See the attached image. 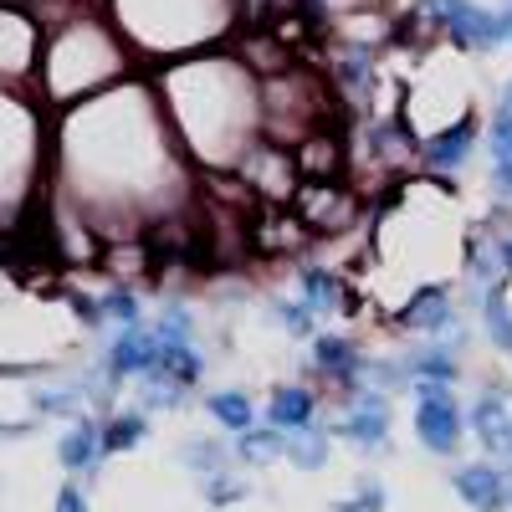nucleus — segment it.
Segmentation results:
<instances>
[{"mask_svg": "<svg viewBox=\"0 0 512 512\" xmlns=\"http://www.w3.org/2000/svg\"><path fill=\"white\" fill-rule=\"evenodd\" d=\"M205 410L216 415L221 431H236V436H246L251 425H256V405H251L246 390H216V395H205Z\"/></svg>", "mask_w": 512, "mask_h": 512, "instance_id": "nucleus-13", "label": "nucleus"}, {"mask_svg": "<svg viewBox=\"0 0 512 512\" xmlns=\"http://www.w3.org/2000/svg\"><path fill=\"white\" fill-rule=\"evenodd\" d=\"M415 441L436 456H456L461 451V405L451 395V384H415Z\"/></svg>", "mask_w": 512, "mask_h": 512, "instance_id": "nucleus-1", "label": "nucleus"}, {"mask_svg": "<svg viewBox=\"0 0 512 512\" xmlns=\"http://www.w3.org/2000/svg\"><path fill=\"white\" fill-rule=\"evenodd\" d=\"M420 11L436 26H446L451 41H461V47H472V52H487V47H502L507 41L502 16L482 11L477 0H420Z\"/></svg>", "mask_w": 512, "mask_h": 512, "instance_id": "nucleus-2", "label": "nucleus"}, {"mask_svg": "<svg viewBox=\"0 0 512 512\" xmlns=\"http://www.w3.org/2000/svg\"><path fill=\"white\" fill-rule=\"evenodd\" d=\"M472 149H477V123L461 118V123L446 128V134L425 139V144H420V159L431 164V169H461L466 159H472Z\"/></svg>", "mask_w": 512, "mask_h": 512, "instance_id": "nucleus-9", "label": "nucleus"}, {"mask_svg": "<svg viewBox=\"0 0 512 512\" xmlns=\"http://www.w3.org/2000/svg\"><path fill=\"white\" fill-rule=\"evenodd\" d=\"M354 502L364 507V512H384V502H390V492H384L374 477H359V492H354Z\"/></svg>", "mask_w": 512, "mask_h": 512, "instance_id": "nucleus-24", "label": "nucleus"}, {"mask_svg": "<svg viewBox=\"0 0 512 512\" xmlns=\"http://www.w3.org/2000/svg\"><path fill=\"white\" fill-rule=\"evenodd\" d=\"M507 477H512V472H507Z\"/></svg>", "mask_w": 512, "mask_h": 512, "instance_id": "nucleus-31", "label": "nucleus"}, {"mask_svg": "<svg viewBox=\"0 0 512 512\" xmlns=\"http://www.w3.org/2000/svg\"><path fill=\"white\" fill-rule=\"evenodd\" d=\"M103 313H108L118 328H139V323H144V308H139L134 292H108V297H103Z\"/></svg>", "mask_w": 512, "mask_h": 512, "instance_id": "nucleus-21", "label": "nucleus"}, {"mask_svg": "<svg viewBox=\"0 0 512 512\" xmlns=\"http://www.w3.org/2000/svg\"><path fill=\"white\" fill-rule=\"evenodd\" d=\"M297 292H303V303L313 313H338L344 308V282H338V272H328V267H303L297 272Z\"/></svg>", "mask_w": 512, "mask_h": 512, "instance_id": "nucleus-12", "label": "nucleus"}, {"mask_svg": "<svg viewBox=\"0 0 512 512\" xmlns=\"http://www.w3.org/2000/svg\"><path fill=\"white\" fill-rule=\"evenodd\" d=\"M400 323H405V328H415V333H451V328H456L451 292H446V287H420V292L410 297V303H405Z\"/></svg>", "mask_w": 512, "mask_h": 512, "instance_id": "nucleus-8", "label": "nucleus"}, {"mask_svg": "<svg viewBox=\"0 0 512 512\" xmlns=\"http://www.w3.org/2000/svg\"><path fill=\"white\" fill-rule=\"evenodd\" d=\"M287 461L297 466V472H323V466H328V431L308 425V431L287 436Z\"/></svg>", "mask_w": 512, "mask_h": 512, "instance_id": "nucleus-16", "label": "nucleus"}, {"mask_svg": "<svg viewBox=\"0 0 512 512\" xmlns=\"http://www.w3.org/2000/svg\"><path fill=\"white\" fill-rule=\"evenodd\" d=\"M272 308H277V323H282L292 338H308V333H313V308L303 303V297H277Z\"/></svg>", "mask_w": 512, "mask_h": 512, "instance_id": "nucleus-19", "label": "nucleus"}, {"mask_svg": "<svg viewBox=\"0 0 512 512\" xmlns=\"http://www.w3.org/2000/svg\"><path fill=\"white\" fill-rule=\"evenodd\" d=\"M328 512H364V507H359V502H354V497H344V502H333V507H328Z\"/></svg>", "mask_w": 512, "mask_h": 512, "instance_id": "nucleus-29", "label": "nucleus"}, {"mask_svg": "<svg viewBox=\"0 0 512 512\" xmlns=\"http://www.w3.org/2000/svg\"><path fill=\"white\" fill-rule=\"evenodd\" d=\"M472 431L477 441L492 451V456H512V410L497 400V395H482L472 405Z\"/></svg>", "mask_w": 512, "mask_h": 512, "instance_id": "nucleus-10", "label": "nucleus"}, {"mask_svg": "<svg viewBox=\"0 0 512 512\" xmlns=\"http://www.w3.org/2000/svg\"><path fill=\"white\" fill-rule=\"evenodd\" d=\"M497 267H502V272L512 277V231H507V236L497 241Z\"/></svg>", "mask_w": 512, "mask_h": 512, "instance_id": "nucleus-28", "label": "nucleus"}, {"mask_svg": "<svg viewBox=\"0 0 512 512\" xmlns=\"http://www.w3.org/2000/svg\"><path fill=\"white\" fill-rule=\"evenodd\" d=\"M318 420V395L308 390V384H282V390H272L267 400V425L282 436H297L308 431V425Z\"/></svg>", "mask_w": 512, "mask_h": 512, "instance_id": "nucleus-7", "label": "nucleus"}, {"mask_svg": "<svg viewBox=\"0 0 512 512\" xmlns=\"http://www.w3.org/2000/svg\"><path fill=\"white\" fill-rule=\"evenodd\" d=\"M482 328H487V338H492V349L512 359V303H507V292H502L497 282L482 292Z\"/></svg>", "mask_w": 512, "mask_h": 512, "instance_id": "nucleus-14", "label": "nucleus"}, {"mask_svg": "<svg viewBox=\"0 0 512 512\" xmlns=\"http://www.w3.org/2000/svg\"><path fill=\"white\" fill-rule=\"evenodd\" d=\"M410 369H415V384H451L461 374V359L451 344H425L410 354Z\"/></svg>", "mask_w": 512, "mask_h": 512, "instance_id": "nucleus-15", "label": "nucleus"}, {"mask_svg": "<svg viewBox=\"0 0 512 512\" xmlns=\"http://www.w3.org/2000/svg\"><path fill=\"white\" fill-rule=\"evenodd\" d=\"M338 72H344V82H354V88H359V82H369V57L364 52H349L344 62H338Z\"/></svg>", "mask_w": 512, "mask_h": 512, "instance_id": "nucleus-25", "label": "nucleus"}, {"mask_svg": "<svg viewBox=\"0 0 512 512\" xmlns=\"http://www.w3.org/2000/svg\"><path fill=\"white\" fill-rule=\"evenodd\" d=\"M57 512H88V497H82L77 487H62L57 492Z\"/></svg>", "mask_w": 512, "mask_h": 512, "instance_id": "nucleus-27", "label": "nucleus"}, {"mask_svg": "<svg viewBox=\"0 0 512 512\" xmlns=\"http://www.w3.org/2000/svg\"><path fill=\"white\" fill-rule=\"evenodd\" d=\"M149 436V415L144 410H123L103 425V451H134Z\"/></svg>", "mask_w": 512, "mask_h": 512, "instance_id": "nucleus-18", "label": "nucleus"}, {"mask_svg": "<svg viewBox=\"0 0 512 512\" xmlns=\"http://www.w3.org/2000/svg\"><path fill=\"white\" fill-rule=\"evenodd\" d=\"M313 364H318V374H328V379H338L349 395H359L364 390V354H359V344L354 338H338V333H323L318 344H313Z\"/></svg>", "mask_w": 512, "mask_h": 512, "instance_id": "nucleus-6", "label": "nucleus"}, {"mask_svg": "<svg viewBox=\"0 0 512 512\" xmlns=\"http://www.w3.org/2000/svg\"><path fill=\"white\" fill-rule=\"evenodd\" d=\"M205 497L216 502V507H221V502H236V497H246V482H236L231 472H226V477H210V482H205Z\"/></svg>", "mask_w": 512, "mask_h": 512, "instance_id": "nucleus-23", "label": "nucleus"}, {"mask_svg": "<svg viewBox=\"0 0 512 512\" xmlns=\"http://www.w3.org/2000/svg\"><path fill=\"white\" fill-rule=\"evenodd\" d=\"M185 461L200 472V482H210V477H226V451H221L216 441H195V446L185 451Z\"/></svg>", "mask_w": 512, "mask_h": 512, "instance_id": "nucleus-20", "label": "nucleus"}, {"mask_svg": "<svg viewBox=\"0 0 512 512\" xmlns=\"http://www.w3.org/2000/svg\"><path fill=\"white\" fill-rule=\"evenodd\" d=\"M502 26H507V41H512V11H507V16H502Z\"/></svg>", "mask_w": 512, "mask_h": 512, "instance_id": "nucleus-30", "label": "nucleus"}, {"mask_svg": "<svg viewBox=\"0 0 512 512\" xmlns=\"http://www.w3.org/2000/svg\"><path fill=\"white\" fill-rule=\"evenodd\" d=\"M333 431L344 441H354L359 451H384L390 446V400H384L379 390L349 395V410H344V420H338Z\"/></svg>", "mask_w": 512, "mask_h": 512, "instance_id": "nucleus-3", "label": "nucleus"}, {"mask_svg": "<svg viewBox=\"0 0 512 512\" xmlns=\"http://www.w3.org/2000/svg\"><path fill=\"white\" fill-rule=\"evenodd\" d=\"M57 456H62L67 472H93L98 456H108V451H103V425H98V420H77L72 431L57 441Z\"/></svg>", "mask_w": 512, "mask_h": 512, "instance_id": "nucleus-11", "label": "nucleus"}, {"mask_svg": "<svg viewBox=\"0 0 512 512\" xmlns=\"http://www.w3.org/2000/svg\"><path fill=\"white\" fill-rule=\"evenodd\" d=\"M236 456H241L246 466H267V461L287 456V436L272 431V425H267V431H256V425H251L246 436H236Z\"/></svg>", "mask_w": 512, "mask_h": 512, "instance_id": "nucleus-17", "label": "nucleus"}, {"mask_svg": "<svg viewBox=\"0 0 512 512\" xmlns=\"http://www.w3.org/2000/svg\"><path fill=\"white\" fill-rule=\"evenodd\" d=\"M451 487L466 507H477V512H502L512 502V477L502 472V466L492 461H466L451 472Z\"/></svg>", "mask_w": 512, "mask_h": 512, "instance_id": "nucleus-4", "label": "nucleus"}, {"mask_svg": "<svg viewBox=\"0 0 512 512\" xmlns=\"http://www.w3.org/2000/svg\"><path fill=\"white\" fill-rule=\"evenodd\" d=\"M108 374L113 379H149L154 364H159V333L154 328H118L113 344H108Z\"/></svg>", "mask_w": 512, "mask_h": 512, "instance_id": "nucleus-5", "label": "nucleus"}, {"mask_svg": "<svg viewBox=\"0 0 512 512\" xmlns=\"http://www.w3.org/2000/svg\"><path fill=\"white\" fill-rule=\"evenodd\" d=\"M82 405V390H57V395H36V410L41 415H72Z\"/></svg>", "mask_w": 512, "mask_h": 512, "instance_id": "nucleus-22", "label": "nucleus"}, {"mask_svg": "<svg viewBox=\"0 0 512 512\" xmlns=\"http://www.w3.org/2000/svg\"><path fill=\"white\" fill-rule=\"evenodd\" d=\"M72 313H77L82 323H93V328L108 318V313H103V297H72Z\"/></svg>", "mask_w": 512, "mask_h": 512, "instance_id": "nucleus-26", "label": "nucleus"}]
</instances>
